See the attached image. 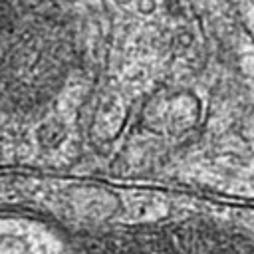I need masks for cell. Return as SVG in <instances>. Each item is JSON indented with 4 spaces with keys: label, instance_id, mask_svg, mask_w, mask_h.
Returning <instances> with one entry per match:
<instances>
[{
    "label": "cell",
    "instance_id": "6da1fadb",
    "mask_svg": "<svg viewBox=\"0 0 254 254\" xmlns=\"http://www.w3.org/2000/svg\"><path fill=\"white\" fill-rule=\"evenodd\" d=\"M137 8H139L141 12H149V10H153V8H155V4H139Z\"/></svg>",
    "mask_w": 254,
    "mask_h": 254
}]
</instances>
